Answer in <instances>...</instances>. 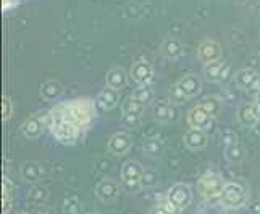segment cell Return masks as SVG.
Segmentation results:
<instances>
[{
	"mask_svg": "<svg viewBox=\"0 0 260 214\" xmlns=\"http://www.w3.org/2000/svg\"><path fill=\"white\" fill-rule=\"evenodd\" d=\"M63 214H84L81 201H79L76 197L67 198L63 203Z\"/></svg>",
	"mask_w": 260,
	"mask_h": 214,
	"instance_id": "f546056e",
	"label": "cell"
},
{
	"mask_svg": "<svg viewBox=\"0 0 260 214\" xmlns=\"http://www.w3.org/2000/svg\"><path fill=\"white\" fill-rule=\"evenodd\" d=\"M162 53L170 58V60H176L183 55V46H181V42H179L178 39H173V37H170L167 39L164 44H162Z\"/></svg>",
	"mask_w": 260,
	"mask_h": 214,
	"instance_id": "603a6c76",
	"label": "cell"
},
{
	"mask_svg": "<svg viewBox=\"0 0 260 214\" xmlns=\"http://www.w3.org/2000/svg\"><path fill=\"white\" fill-rule=\"evenodd\" d=\"M202 108H205L207 110L213 118L217 116L218 113H220V110H221V102L217 99V97H205V99L199 103Z\"/></svg>",
	"mask_w": 260,
	"mask_h": 214,
	"instance_id": "f1b7e54d",
	"label": "cell"
},
{
	"mask_svg": "<svg viewBox=\"0 0 260 214\" xmlns=\"http://www.w3.org/2000/svg\"><path fill=\"white\" fill-rule=\"evenodd\" d=\"M149 214H168V212L162 206H160V204H155V206L149 211Z\"/></svg>",
	"mask_w": 260,
	"mask_h": 214,
	"instance_id": "d590c367",
	"label": "cell"
},
{
	"mask_svg": "<svg viewBox=\"0 0 260 214\" xmlns=\"http://www.w3.org/2000/svg\"><path fill=\"white\" fill-rule=\"evenodd\" d=\"M61 94H63V87H61V84L58 81H53V79L46 81L41 85V95H42V99L47 102L58 99Z\"/></svg>",
	"mask_w": 260,
	"mask_h": 214,
	"instance_id": "44dd1931",
	"label": "cell"
},
{
	"mask_svg": "<svg viewBox=\"0 0 260 214\" xmlns=\"http://www.w3.org/2000/svg\"><path fill=\"white\" fill-rule=\"evenodd\" d=\"M255 102L260 103V89H258V92H257V99H255Z\"/></svg>",
	"mask_w": 260,
	"mask_h": 214,
	"instance_id": "ab89813d",
	"label": "cell"
},
{
	"mask_svg": "<svg viewBox=\"0 0 260 214\" xmlns=\"http://www.w3.org/2000/svg\"><path fill=\"white\" fill-rule=\"evenodd\" d=\"M176 110H175V106L173 103L170 102L168 99L167 100H160L155 103L154 106V118L155 121L158 122H170V121H175L176 119Z\"/></svg>",
	"mask_w": 260,
	"mask_h": 214,
	"instance_id": "2e32d148",
	"label": "cell"
},
{
	"mask_svg": "<svg viewBox=\"0 0 260 214\" xmlns=\"http://www.w3.org/2000/svg\"><path fill=\"white\" fill-rule=\"evenodd\" d=\"M47 198V190L44 189V187H34L29 193V200L34 201V203H41Z\"/></svg>",
	"mask_w": 260,
	"mask_h": 214,
	"instance_id": "d6a6232c",
	"label": "cell"
},
{
	"mask_svg": "<svg viewBox=\"0 0 260 214\" xmlns=\"http://www.w3.org/2000/svg\"><path fill=\"white\" fill-rule=\"evenodd\" d=\"M235 142H238L235 132H231V131L221 132V145L225 147V148H226L228 145H231V144H235Z\"/></svg>",
	"mask_w": 260,
	"mask_h": 214,
	"instance_id": "e575fe53",
	"label": "cell"
},
{
	"mask_svg": "<svg viewBox=\"0 0 260 214\" xmlns=\"http://www.w3.org/2000/svg\"><path fill=\"white\" fill-rule=\"evenodd\" d=\"M12 203H13V184L5 176L2 179V209H4V214L10 212Z\"/></svg>",
	"mask_w": 260,
	"mask_h": 214,
	"instance_id": "cb8c5ba5",
	"label": "cell"
},
{
	"mask_svg": "<svg viewBox=\"0 0 260 214\" xmlns=\"http://www.w3.org/2000/svg\"><path fill=\"white\" fill-rule=\"evenodd\" d=\"M36 214H50V211L49 209H42V211H38Z\"/></svg>",
	"mask_w": 260,
	"mask_h": 214,
	"instance_id": "f35d334b",
	"label": "cell"
},
{
	"mask_svg": "<svg viewBox=\"0 0 260 214\" xmlns=\"http://www.w3.org/2000/svg\"><path fill=\"white\" fill-rule=\"evenodd\" d=\"M131 77L136 81L139 85H150L154 82V68L146 60H138L136 63L131 66Z\"/></svg>",
	"mask_w": 260,
	"mask_h": 214,
	"instance_id": "9c48e42d",
	"label": "cell"
},
{
	"mask_svg": "<svg viewBox=\"0 0 260 214\" xmlns=\"http://www.w3.org/2000/svg\"><path fill=\"white\" fill-rule=\"evenodd\" d=\"M118 193H120V185L116 184L113 179H104L95 187L97 198L101 201H105V203L113 201L116 197H118Z\"/></svg>",
	"mask_w": 260,
	"mask_h": 214,
	"instance_id": "5bb4252c",
	"label": "cell"
},
{
	"mask_svg": "<svg viewBox=\"0 0 260 214\" xmlns=\"http://www.w3.org/2000/svg\"><path fill=\"white\" fill-rule=\"evenodd\" d=\"M225 158L228 159L230 163H241L244 158V147L239 144V142H235L225 148Z\"/></svg>",
	"mask_w": 260,
	"mask_h": 214,
	"instance_id": "d4e9b609",
	"label": "cell"
},
{
	"mask_svg": "<svg viewBox=\"0 0 260 214\" xmlns=\"http://www.w3.org/2000/svg\"><path fill=\"white\" fill-rule=\"evenodd\" d=\"M133 147V139L128 132H115L109 140V151L112 155H126Z\"/></svg>",
	"mask_w": 260,
	"mask_h": 214,
	"instance_id": "8fae6325",
	"label": "cell"
},
{
	"mask_svg": "<svg viewBox=\"0 0 260 214\" xmlns=\"http://www.w3.org/2000/svg\"><path fill=\"white\" fill-rule=\"evenodd\" d=\"M44 129H46V124H44L39 114L31 116V118H28L21 124V134L26 139H31V140L39 139L42 136Z\"/></svg>",
	"mask_w": 260,
	"mask_h": 214,
	"instance_id": "9a60e30c",
	"label": "cell"
},
{
	"mask_svg": "<svg viewBox=\"0 0 260 214\" xmlns=\"http://www.w3.org/2000/svg\"><path fill=\"white\" fill-rule=\"evenodd\" d=\"M146 106L142 105L138 99L134 97H128L126 100L121 105V111H123V119L129 126H138L139 124V118L142 116V111H144Z\"/></svg>",
	"mask_w": 260,
	"mask_h": 214,
	"instance_id": "ba28073f",
	"label": "cell"
},
{
	"mask_svg": "<svg viewBox=\"0 0 260 214\" xmlns=\"http://www.w3.org/2000/svg\"><path fill=\"white\" fill-rule=\"evenodd\" d=\"M254 129H255V132H257V134H260V119H257V122H255Z\"/></svg>",
	"mask_w": 260,
	"mask_h": 214,
	"instance_id": "74e56055",
	"label": "cell"
},
{
	"mask_svg": "<svg viewBox=\"0 0 260 214\" xmlns=\"http://www.w3.org/2000/svg\"><path fill=\"white\" fill-rule=\"evenodd\" d=\"M178 82L184 91V94L187 95V99H194V97H197L202 92V82L196 74H184Z\"/></svg>",
	"mask_w": 260,
	"mask_h": 214,
	"instance_id": "d6986e66",
	"label": "cell"
},
{
	"mask_svg": "<svg viewBox=\"0 0 260 214\" xmlns=\"http://www.w3.org/2000/svg\"><path fill=\"white\" fill-rule=\"evenodd\" d=\"M197 57H199L201 61H204L205 65L212 63V61H217L220 58H223V50L221 46L217 40H204L199 44L197 47Z\"/></svg>",
	"mask_w": 260,
	"mask_h": 214,
	"instance_id": "30bf717a",
	"label": "cell"
},
{
	"mask_svg": "<svg viewBox=\"0 0 260 214\" xmlns=\"http://www.w3.org/2000/svg\"><path fill=\"white\" fill-rule=\"evenodd\" d=\"M187 122H189L191 129H199L207 132L209 129L213 127V116L205 108H202L201 105H197L187 113Z\"/></svg>",
	"mask_w": 260,
	"mask_h": 214,
	"instance_id": "8992f818",
	"label": "cell"
},
{
	"mask_svg": "<svg viewBox=\"0 0 260 214\" xmlns=\"http://www.w3.org/2000/svg\"><path fill=\"white\" fill-rule=\"evenodd\" d=\"M13 114V103L10 97H4L2 99V119L4 121H10Z\"/></svg>",
	"mask_w": 260,
	"mask_h": 214,
	"instance_id": "1f68e13d",
	"label": "cell"
},
{
	"mask_svg": "<svg viewBox=\"0 0 260 214\" xmlns=\"http://www.w3.org/2000/svg\"><path fill=\"white\" fill-rule=\"evenodd\" d=\"M20 174H21V179L24 182L36 184V182H39L44 177V167L38 161H28V163H24L21 166Z\"/></svg>",
	"mask_w": 260,
	"mask_h": 214,
	"instance_id": "ac0fdd59",
	"label": "cell"
},
{
	"mask_svg": "<svg viewBox=\"0 0 260 214\" xmlns=\"http://www.w3.org/2000/svg\"><path fill=\"white\" fill-rule=\"evenodd\" d=\"M157 182H158V176L154 169H150V167L144 169V173H142V181H141L142 189H152V187L157 185Z\"/></svg>",
	"mask_w": 260,
	"mask_h": 214,
	"instance_id": "4dcf8cb0",
	"label": "cell"
},
{
	"mask_svg": "<svg viewBox=\"0 0 260 214\" xmlns=\"http://www.w3.org/2000/svg\"><path fill=\"white\" fill-rule=\"evenodd\" d=\"M50 111L58 118L73 124L83 134H86L87 129L92 126L97 113L94 100H91L89 97H79V99L60 102L55 106H52Z\"/></svg>",
	"mask_w": 260,
	"mask_h": 214,
	"instance_id": "6da1fadb",
	"label": "cell"
},
{
	"mask_svg": "<svg viewBox=\"0 0 260 214\" xmlns=\"http://www.w3.org/2000/svg\"><path fill=\"white\" fill-rule=\"evenodd\" d=\"M86 214H99V212H86Z\"/></svg>",
	"mask_w": 260,
	"mask_h": 214,
	"instance_id": "60d3db41",
	"label": "cell"
},
{
	"mask_svg": "<svg viewBox=\"0 0 260 214\" xmlns=\"http://www.w3.org/2000/svg\"><path fill=\"white\" fill-rule=\"evenodd\" d=\"M105 84L107 87L115 89V91H121L128 84V74L124 73L121 68H112L109 73L105 74Z\"/></svg>",
	"mask_w": 260,
	"mask_h": 214,
	"instance_id": "ffe728a7",
	"label": "cell"
},
{
	"mask_svg": "<svg viewBox=\"0 0 260 214\" xmlns=\"http://www.w3.org/2000/svg\"><path fill=\"white\" fill-rule=\"evenodd\" d=\"M18 214H28V212H18Z\"/></svg>",
	"mask_w": 260,
	"mask_h": 214,
	"instance_id": "b9f144b4",
	"label": "cell"
},
{
	"mask_svg": "<svg viewBox=\"0 0 260 214\" xmlns=\"http://www.w3.org/2000/svg\"><path fill=\"white\" fill-rule=\"evenodd\" d=\"M252 108H254V113L257 116V119H260V103L258 102H254L252 103Z\"/></svg>",
	"mask_w": 260,
	"mask_h": 214,
	"instance_id": "8d00e7d4",
	"label": "cell"
},
{
	"mask_svg": "<svg viewBox=\"0 0 260 214\" xmlns=\"http://www.w3.org/2000/svg\"><path fill=\"white\" fill-rule=\"evenodd\" d=\"M168 100L172 102L173 105H184L189 99H187V95L184 94V91L181 89V85H179V82H176V84H173L172 87H170Z\"/></svg>",
	"mask_w": 260,
	"mask_h": 214,
	"instance_id": "4316f807",
	"label": "cell"
},
{
	"mask_svg": "<svg viewBox=\"0 0 260 214\" xmlns=\"http://www.w3.org/2000/svg\"><path fill=\"white\" fill-rule=\"evenodd\" d=\"M142 173H144V167H142L138 161H128L124 163L121 167V187L129 193H136L142 189Z\"/></svg>",
	"mask_w": 260,
	"mask_h": 214,
	"instance_id": "277c9868",
	"label": "cell"
},
{
	"mask_svg": "<svg viewBox=\"0 0 260 214\" xmlns=\"http://www.w3.org/2000/svg\"><path fill=\"white\" fill-rule=\"evenodd\" d=\"M235 84L244 91H254V89H260V76L257 71L250 68L239 69L235 74Z\"/></svg>",
	"mask_w": 260,
	"mask_h": 214,
	"instance_id": "7c38bea8",
	"label": "cell"
},
{
	"mask_svg": "<svg viewBox=\"0 0 260 214\" xmlns=\"http://www.w3.org/2000/svg\"><path fill=\"white\" fill-rule=\"evenodd\" d=\"M157 204H160V206H162L168 214H181V209H178L175 204L170 201L167 197H164V198H160L158 201H157Z\"/></svg>",
	"mask_w": 260,
	"mask_h": 214,
	"instance_id": "836d02e7",
	"label": "cell"
},
{
	"mask_svg": "<svg viewBox=\"0 0 260 214\" xmlns=\"http://www.w3.org/2000/svg\"><path fill=\"white\" fill-rule=\"evenodd\" d=\"M144 153L149 155V156H158L160 153H162L164 150V144L162 140H160L158 137H149L146 142H144Z\"/></svg>",
	"mask_w": 260,
	"mask_h": 214,
	"instance_id": "83f0119b",
	"label": "cell"
},
{
	"mask_svg": "<svg viewBox=\"0 0 260 214\" xmlns=\"http://www.w3.org/2000/svg\"><path fill=\"white\" fill-rule=\"evenodd\" d=\"M133 97L134 99H138L144 106H147L154 102L155 94H154V89H152L150 85H139L136 91H134Z\"/></svg>",
	"mask_w": 260,
	"mask_h": 214,
	"instance_id": "484cf974",
	"label": "cell"
},
{
	"mask_svg": "<svg viewBox=\"0 0 260 214\" xmlns=\"http://www.w3.org/2000/svg\"><path fill=\"white\" fill-rule=\"evenodd\" d=\"M238 121L243 124V126H246V127H254L255 126L257 116L254 113L252 105L244 103V105L239 106V110H238Z\"/></svg>",
	"mask_w": 260,
	"mask_h": 214,
	"instance_id": "7402d4cb",
	"label": "cell"
},
{
	"mask_svg": "<svg viewBox=\"0 0 260 214\" xmlns=\"http://www.w3.org/2000/svg\"><path fill=\"white\" fill-rule=\"evenodd\" d=\"M204 76L207 81L212 82H220V81H226L231 76V68L225 60L220 58L217 61H212L204 66Z\"/></svg>",
	"mask_w": 260,
	"mask_h": 214,
	"instance_id": "52a82bcc",
	"label": "cell"
},
{
	"mask_svg": "<svg viewBox=\"0 0 260 214\" xmlns=\"http://www.w3.org/2000/svg\"><path fill=\"white\" fill-rule=\"evenodd\" d=\"M247 190L243 184L239 182H226L225 189L221 192L220 204L225 209H239L246 206L247 203Z\"/></svg>",
	"mask_w": 260,
	"mask_h": 214,
	"instance_id": "3957f363",
	"label": "cell"
},
{
	"mask_svg": "<svg viewBox=\"0 0 260 214\" xmlns=\"http://www.w3.org/2000/svg\"><path fill=\"white\" fill-rule=\"evenodd\" d=\"M165 197L172 201L178 209L184 211L186 208H189V204L192 201V192L191 187L186 184H175L172 189L167 192Z\"/></svg>",
	"mask_w": 260,
	"mask_h": 214,
	"instance_id": "5b68a950",
	"label": "cell"
},
{
	"mask_svg": "<svg viewBox=\"0 0 260 214\" xmlns=\"http://www.w3.org/2000/svg\"><path fill=\"white\" fill-rule=\"evenodd\" d=\"M223 177L215 171H205L199 181H197V190L202 195V198L209 203H220L221 192L225 189Z\"/></svg>",
	"mask_w": 260,
	"mask_h": 214,
	"instance_id": "7a4b0ae2",
	"label": "cell"
},
{
	"mask_svg": "<svg viewBox=\"0 0 260 214\" xmlns=\"http://www.w3.org/2000/svg\"><path fill=\"white\" fill-rule=\"evenodd\" d=\"M118 91H115V89H110V87H105L102 89L101 92L97 94V97L94 99V105H95V110L97 113H102V111H107V110H112L113 106L118 103Z\"/></svg>",
	"mask_w": 260,
	"mask_h": 214,
	"instance_id": "4fadbf2b",
	"label": "cell"
},
{
	"mask_svg": "<svg viewBox=\"0 0 260 214\" xmlns=\"http://www.w3.org/2000/svg\"><path fill=\"white\" fill-rule=\"evenodd\" d=\"M184 145L189 150H202L205 145L209 144V137L205 131H199V129H189L183 137Z\"/></svg>",
	"mask_w": 260,
	"mask_h": 214,
	"instance_id": "e0dca14e",
	"label": "cell"
}]
</instances>
